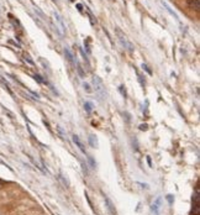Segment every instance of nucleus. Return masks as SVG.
<instances>
[{
  "label": "nucleus",
  "mask_w": 200,
  "mask_h": 215,
  "mask_svg": "<svg viewBox=\"0 0 200 215\" xmlns=\"http://www.w3.org/2000/svg\"><path fill=\"white\" fill-rule=\"evenodd\" d=\"M115 31H116V35H118V38H119V41H120V43H121V46L125 48V49H127L129 52H132L133 51V45L130 42V41L127 40V37H126V35L124 34V32L119 29V27H116L115 29Z\"/></svg>",
  "instance_id": "f257e3e1"
},
{
  "label": "nucleus",
  "mask_w": 200,
  "mask_h": 215,
  "mask_svg": "<svg viewBox=\"0 0 200 215\" xmlns=\"http://www.w3.org/2000/svg\"><path fill=\"white\" fill-rule=\"evenodd\" d=\"M93 85H94L95 93L101 99H104V96H105V87H104L103 82L100 80L99 77H93Z\"/></svg>",
  "instance_id": "f03ea898"
},
{
  "label": "nucleus",
  "mask_w": 200,
  "mask_h": 215,
  "mask_svg": "<svg viewBox=\"0 0 200 215\" xmlns=\"http://www.w3.org/2000/svg\"><path fill=\"white\" fill-rule=\"evenodd\" d=\"M104 199H105V204H106V208H107V210H109V213L111 215H116V209H115V205L111 202V199L109 197H106V195L104 197Z\"/></svg>",
  "instance_id": "7ed1b4c3"
},
{
  "label": "nucleus",
  "mask_w": 200,
  "mask_h": 215,
  "mask_svg": "<svg viewBox=\"0 0 200 215\" xmlns=\"http://www.w3.org/2000/svg\"><path fill=\"white\" fill-rule=\"evenodd\" d=\"M161 204H162V198L161 197H158L157 199L153 202L152 204V210L154 211L156 215H160V208H161Z\"/></svg>",
  "instance_id": "20e7f679"
},
{
  "label": "nucleus",
  "mask_w": 200,
  "mask_h": 215,
  "mask_svg": "<svg viewBox=\"0 0 200 215\" xmlns=\"http://www.w3.org/2000/svg\"><path fill=\"white\" fill-rule=\"evenodd\" d=\"M73 142L77 145V147L79 148V150H80L83 153H85V146H84V144L82 142V140H80L77 135H73Z\"/></svg>",
  "instance_id": "39448f33"
},
{
  "label": "nucleus",
  "mask_w": 200,
  "mask_h": 215,
  "mask_svg": "<svg viewBox=\"0 0 200 215\" xmlns=\"http://www.w3.org/2000/svg\"><path fill=\"white\" fill-rule=\"evenodd\" d=\"M64 54H65V58L68 60V62L74 64V56H73V53L71 52V49L68 47H64Z\"/></svg>",
  "instance_id": "423d86ee"
},
{
  "label": "nucleus",
  "mask_w": 200,
  "mask_h": 215,
  "mask_svg": "<svg viewBox=\"0 0 200 215\" xmlns=\"http://www.w3.org/2000/svg\"><path fill=\"white\" fill-rule=\"evenodd\" d=\"M188 5L191 7V9H194L196 11H199L200 9V3H199V0H189L188 1Z\"/></svg>",
  "instance_id": "0eeeda50"
},
{
  "label": "nucleus",
  "mask_w": 200,
  "mask_h": 215,
  "mask_svg": "<svg viewBox=\"0 0 200 215\" xmlns=\"http://www.w3.org/2000/svg\"><path fill=\"white\" fill-rule=\"evenodd\" d=\"M89 142L93 147H98V140H96V136L94 135H90L89 136Z\"/></svg>",
  "instance_id": "6e6552de"
},
{
  "label": "nucleus",
  "mask_w": 200,
  "mask_h": 215,
  "mask_svg": "<svg viewBox=\"0 0 200 215\" xmlns=\"http://www.w3.org/2000/svg\"><path fill=\"white\" fill-rule=\"evenodd\" d=\"M84 109H85V111H87L88 114L91 113V110H93V104L89 103V102H87V103L84 104Z\"/></svg>",
  "instance_id": "1a4fd4ad"
},
{
  "label": "nucleus",
  "mask_w": 200,
  "mask_h": 215,
  "mask_svg": "<svg viewBox=\"0 0 200 215\" xmlns=\"http://www.w3.org/2000/svg\"><path fill=\"white\" fill-rule=\"evenodd\" d=\"M58 178H60V180H62V183H63V186H64L65 188L69 187V182H68V179H67V178H64L62 175H60V177H58Z\"/></svg>",
  "instance_id": "9d476101"
},
{
  "label": "nucleus",
  "mask_w": 200,
  "mask_h": 215,
  "mask_svg": "<svg viewBox=\"0 0 200 215\" xmlns=\"http://www.w3.org/2000/svg\"><path fill=\"white\" fill-rule=\"evenodd\" d=\"M83 87H84V90L87 93H91L93 90H91V88H90V85L88 84V83H83Z\"/></svg>",
  "instance_id": "9b49d317"
},
{
  "label": "nucleus",
  "mask_w": 200,
  "mask_h": 215,
  "mask_svg": "<svg viewBox=\"0 0 200 215\" xmlns=\"http://www.w3.org/2000/svg\"><path fill=\"white\" fill-rule=\"evenodd\" d=\"M89 158V162H90V166H91V168H95V166H96V163L94 162V160H93V157H88Z\"/></svg>",
  "instance_id": "f8f14e48"
},
{
  "label": "nucleus",
  "mask_w": 200,
  "mask_h": 215,
  "mask_svg": "<svg viewBox=\"0 0 200 215\" xmlns=\"http://www.w3.org/2000/svg\"><path fill=\"white\" fill-rule=\"evenodd\" d=\"M24 57H25V61H27L30 64H35V63H33V61L30 58V56H29V54H24Z\"/></svg>",
  "instance_id": "ddd939ff"
},
{
  "label": "nucleus",
  "mask_w": 200,
  "mask_h": 215,
  "mask_svg": "<svg viewBox=\"0 0 200 215\" xmlns=\"http://www.w3.org/2000/svg\"><path fill=\"white\" fill-rule=\"evenodd\" d=\"M35 79L38 82V83H45V80L42 79V77H41V76H38V74H36V76H35Z\"/></svg>",
  "instance_id": "4468645a"
},
{
  "label": "nucleus",
  "mask_w": 200,
  "mask_h": 215,
  "mask_svg": "<svg viewBox=\"0 0 200 215\" xmlns=\"http://www.w3.org/2000/svg\"><path fill=\"white\" fill-rule=\"evenodd\" d=\"M77 69H78V72H79L80 76H82V77H84V72H83V69H82V67H80V64H78V68H77Z\"/></svg>",
  "instance_id": "2eb2a0df"
},
{
  "label": "nucleus",
  "mask_w": 200,
  "mask_h": 215,
  "mask_svg": "<svg viewBox=\"0 0 200 215\" xmlns=\"http://www.w3.org/2000/svg\"><path fill=\"white\" fill-rule=\"evenodd\" d=\"M167 199H168V202L172 204V203H173V195H171V194H169V195H167Z\"/></svg>",
  "instance_id": "dca6fc26"
},
{
  "label": "nucleus",
  "mask_w": 200,
  "mask_h": 215,
  "mask_svg": "<svg viewBox=\"0 0 200 215\" xmlns=\"http://www.w3.org/2000/svg\"><path fill=\"white\" fill-rule=\"evenodd\" d=\"M142 68H143V69H146V71H147V72H148L149 74H151V73H152V72H151V69H148V67H147V66H146V64H142Z\"/></svg>",
  "instance_id": "f3484780"
},
{
  "label": "nucleus",
  "mask_w": 200,
  "mask_h": 215,
  "mask_svg": "<svg viewBox=\"0 0 200 215\" xmlns=\"http://www.w3.org/2000/svg\"><path fill=\"white\" fill-rule=\"evenodd\" d=\"M140 129L142 130V131H143V130H147V125H146V124H145V125L142 124V125H140Z\"/></svg>",
  "instance_id": "a211bd4d"
},
{
  "label": "nucleus",
  "mask_w": 200,
  "mask_h": 215,
  "mask_svg": "<svg viewBox=\"0 0 200 215\" xmlns=\"http://www.w3.org/2000/svg\"><path fill=\"white\" fill-rule=\"evenodd\" d=\"M77 7H78V9H79L80 11L83 10V5H82V4H78V5H77Z\"/></svg>",
  "instance_id": "6ab92c4d"
},
{
  "label": "nucleus",
  "mask_w": 200,
  "mask_h": 215,
  "mask_svg": "<svg viewBox=\"0 0 200 215\" xmlns=\"http://www.w3.org/2000/svg\"><path fill=\"white\" fill-rule=\"evenodd\" d=\"M147 161H148V164L151 166V158H149V157H147Z\"/></svg>",
  "instance_id": "aec40b11"
}]
</instances>
